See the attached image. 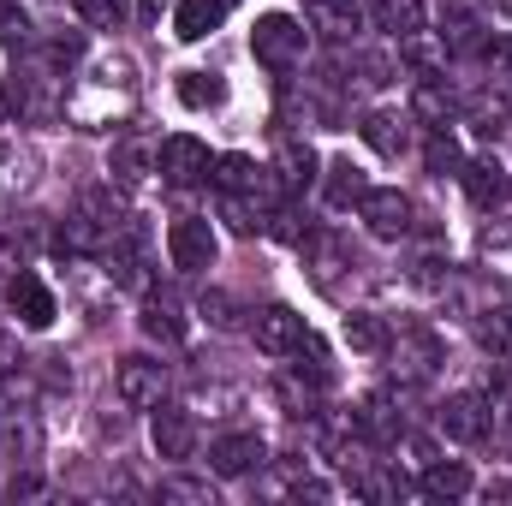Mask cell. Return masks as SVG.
Wrapping results in <instances>:
<instances>
[{
    "mask_svg": "<svg viewBox=\"0 0 512 506\" xmlns=\"http://www.w3.org/2000/svg\"><path fill=\"white\" fill-rule=\"evenodd\" d=\"M149 441H155L161 459H191V453H197V417H191L185 405H161V411L149 417Z\"/></svg>",
    "mask_w": 512,
    "mask_h": 506,
    "instance_id": "ba28073f",
    "label": "cell"
},
{
    "mask_svg": "<svg viewBox=\"0 0 512 506\" xmlns=\"http://www.w3.org/2000/svg\"><path fill=\"white\" fill-rule=\"evenodd\" d=\"M489 66H495L501 84H512V36H495V42H489Z\"/></svg>",
    "mask_w": 512,
    "mask_h": 506,
    "instance_id": "f35d334b",
    "label": "cell"
},
{
    "mask_svg": "<svg viewBox=\"0 0 512 506\" xmlns=\"http://www.w3.org/2000/svg\"><path fill=\"white\" fill-rule=\"evenodd\" d=\"M72 6H78V18L96 24V30H120L131 18V0H72Z\"/></svg>",
    "mask_w": 512,
    "mask_h": 506,
    "instance_id": "d6a6232c",
    "label": "cell"
},
{
    "mask_svg": "<svg viewBox=\"0 0 512 506\" xmlns=\"http://www.w3.org/2000/svg\"><path fill=\"white\" fill-rule=\"evenodd\" d=\"M203 310H209L215 328H233V298H203Z\"/></svg>",
    "mask_w": 512,
    "mask_h": 506,
    "instance_id": "60d3db41",
    "label": "cell"
},
{
    "mask_svg": "<svg viewBox=\"0 0 512 506\" xmlns=\"http://www.w3.org/2000/svg\"><path fill=\"white\" fill-rule=\"evenodd\" d=\"M358 215H364L370 239H382V245H399V239L411 233V221H417V209H411L405 191H376V185H370V197L358 203Z\"/></svg>",
    "mask_w": 512,
    "mask_h": 506,
    "instance_id": "5b68a950",
    "label": "cell"
},
{
    "mask_svg": "<svg viewBox=\"0 0 512 506\" xmlns=\"http://www.w3.org/2000/svg\"><path fill=\"white\" fill-rule=\"evenodd\" d=\"M227 6H233V0H179V12H173V36H179V42H203L209 30H221Z\"/></svg>",
    "mask_w": 512,
    "mask_h": 506,
    "instance_id": "d6986e66",
    "label": "cell"
},
{
    "mask_svg": "<svg viewBox=\"0 0 512 506\" xmlns=\"http://www.w3.org/2000/svg\"><path fill=\"white\" fill-rule=\"evenodd\" d=\"M143 334L149 340H161V346H179L185 340V304L173 298V292H143Z\"/></svg>",
    "mask_w": 512,
    "mask_h": 506,
    "instance_id": "5bb4252c",
    "label": "cell"
},
{
    "mask_svg": "<svg viewBox=\"0 0 512 506\" xmlns=\"http://www.w3.org/2000/svg\"><path fill=\"white\" fill-rule=\"evenodd\" d=\"M304 24L328 42H352L364 24V6L358 0H304Z\"/></svg>",
    "mask_w": 512,
    "mask_h": 506,
    "instance_id": "4fadbf2b",
    "label": "cell"
},
{
    "mask_svg": "<svg viewBox=\"0 0 512 506\" xmlns=\"http://www.w3.org/2000/svg\"><path fill=\"white\" fill-rule=\"evenodd\" d=\"M114 393H120L126 411H155L161 393H167V370L155 358H120L114 364Z\"/></svg>",
    "mask_w": 512,
    "mask_h": 506,
    "instance_id": "3957f363",
    "label": "cell"
},
{
    "mask_svg": "<svg viewBox=\"0 0 512 506\" xmlns=\"http://www.w3.org/2000/svg\"><path fill=\"white\" fill-rule=\"evenodd\" d=\"M12 108H18V102H12V90H6V84H0V126H6V120H12Z\"/></svg>",
    "mask_w": 512,
    "mask_h": 506,
    "instance_id": "b9f144b4",
    "label": "cell"
},
{
    "mask_svg": "<svg viewBox=\"0 0 512 506\" xmlns=\"http://www.w3.org/2000/svg\"><path fill=\"white\" fill-rule=\"evenodd\" d=\"M489 429H495V411H489L483 393H453V399L441 405V435H453V441H483Z\"/></svg>",
    "mask_w": 512,
    "mask_h": 506,
    "instance_id": "30bf717a",
    "label": "cell"
},
{
    "mask_svg": "<svg viewBox=\"0 0 512 506\" xmlns=\"http://www.w3.org/2000/svg\"><path fill=\"white\" fill-rule=\"evenodd\" d=\"M0 447H6L12 459H36V447H42L36 417H30V411H18V405H6V411H0Z\"/></svg>",
    "mask_w": 512,
    "mask_h": 506,
    "instance_id": "603a6c76",
    "label": "cell"
},
{
    "mask_svg": "<svg viewBox=\"0 0 512 506\" xmlns=\"http://www.w3.org/2000/svg\"><path fill=\"white\" fill-rule=\"evenodd\" d=\"M209 179H215L227 197H262V191H268V173L256 167L251 155H221V161L209 167Z\"/></svg>",
    "mask_w": 512,
    "mask_h": 506,
    "instance_id": "ac0fdd59",
    "label": "cell"
},
{
    "mask_svg": "<svg viewBox=\"0 0 512 506\" xmlns=\"http://www.w3.org/2000/svg\"><path fill=\"white\" fill-rule=\"evenodd\" d=\"M364 143H370V149H376V155H399V149H405V120H399V114H382V108H376V114H364Z\"/></svg>",
    "mask_w": 512,
    "mask_h": 506,
    "instance_id": "4316f807",
    "label": "cell"
},
{
    "mask_svg": "<svg viewBox=\"0 0 512 506\" xmlns=\"http://www.w3.org/2000/svg\"><path fill=\"white\" fill-rule=\"evenodd\" d=\"M387 352L399 358L393 370H399L405 381H429L435 370H441V364H447V352H441V340H435L429 328H405V334H399V340H393Z\"/></svg>",
    "mask_w": 512,
    "mask_h": 506,
    "instance_id": "52a82bcc",
    "label": "cell"
},
{
    "mask_svg": "<svg viewBox=\"0 0 512 506\" xmlns=\"http://www.w3.org/2000/svg\"><path fill=\"white\" fill-rule=\"evenodd\" d=\"M346 346L364 352V358H387V346H393L387 316H376V310H352V316H346Z\"/></svg>",
    "mask_w": 512,
    "mask_h": 506,
    "instance_id": "44dd1931",
    "label": "cell"
},
{
    "mask_svg": "<svg viewBox=\"0 0 512 506\" xmlns=\"http://www.w3.org/2000/svg\"><path fill=\"white\" fill-rule=\"evenodd\" d=\"M149 167H155V149H149V143H137V137H120V143H114V155H108V173H114L120 185H137Z\"/></svg>",
    "mask_w": 512,
    "mask_h": 506,
    "instance_id": "484cf974",
    "label": "cell"
},
{
    "mask_svg": "<svg viewBox=\"0 0 512 506\" xmlns=\"http://www.w3.org/2000/svg\"><path fill=\"white\" fill-rule=\"evenodd\" d=\"M78 54H84V36H78V30H66V36H54V42H48V60H54L60 72H66Z\"/></svg>",
    "mask_w": 512,
    "mask_h": 506,
    "instance_id": "8d00e7d4",
    "label": "cell"
},
{
    "mask_svg": "<svg viewBox=\"0 0 512 506\" xmlns=\"http://www.w3.org/2000/svg\"><path fill=\"white\" fill-rule=\"evenodd\" d=\"M209 149L191 137V131H179V137H161V149H155V173L167 179V185H197V179H209Z\"/></svg>",
    "mask_w": 512,
    "mask_h": 506,
    "instance_id": "277c9868",
    "label": "cell"
},
{
    "mask_svg": "<svg viewBox=\"0 0 512 506\" xmlns=\"http://www.w3.org/2000/svg\"><path fill=\"white\" fill-rule=\"evenodd\" d=\"M155 495H161V501H185V506H215V489H209L203 477H161Z\"/></svg>",
    "mask_w": 512,
    "mask_h": 506,
    "instance_id": "836d02e7",
    "label": "cell"
},
{
    "mask_svg": "<svg viewBox=\"0 0 512 506\" xmlns=\"http://www.w3.org/2000/svg\"><path fill=\"white\" fill-rule=\"evenodd\" d=\"M304 316L292 310V304H262L251 316V340H256V352H268V358H286V352H298L304 346Z\"/></svg>",
    "mask_w": 512,
    "mask_h": 506,
    "instance_id": "7a4b0ae2",
    "label": "cell"
},
{
    "mask_svg": "<svg viewBox=\"0 0 512 506\" xmlns=\"http://www.w3.org/2000/svg\"><path fill=\"white\" fill-rule=\"evenodd\" d=\"M477 340H483V352L512 358V304H495V310L477 316Z\"/></svg>",
    "mask_w": 512,
    "mask_h": 506,
    "instance_id": "83f0119b",
    "label": "cell"
},
{
    "mask_svg": "<svg viewBox=\"0 0 512 506\" xmlns=\"http://www.w3.org/2000/svg\"><path fill=\"white\" fill-rule=\"evenodd\" d=\"M251 54L268 66V72H292L304 60V18L292 12H262L251 30Z\"/></svg>",
    "mask_w": 512,
    "mask_h": 506,
    "instance_id": "6da1fadb",
    "label": "cell"
},
{
    "mask_svg": "<svg viewBox=\"0 0 512 506\" xmlns=\"http://www.w3.org/2000/svg\"><path fill=\"white\" fill-rule=\"evenodd\" d=\"M322 191H328V209H358V203L370 197V179H364V167H358L352 155H340V161H328Z\"/></svg>",
    "mask_w": 512,
    "mask_h": 506,
    "instance_id": "9a60e30c",
    "label": "cell"
},
{
    "mask_svg": "<svg viewBox=\"0 0 512 506\" xmlns=\"http://www.w3.org/2000/svg\"><path fill=\"white\" fill-rule=\"evenodd\" d=\"M352 429H358V441H399V435H405V417L393 411V393H370V399L358 405Z\"/></svg>",
    "mask_w": 512,
    "mask_h": 506,
    "instance_id": "e0dca14e",
    "label": "cell"
},
{
    "mask_svg": "<svg viewBox=\"0 0 512 506\" xmlns=\"http://www.w3.org/2000/svg\"><path fill=\"white\" fill-rule=\"evenodd\" d=\"M376 30L387 36H411L417 30V0H370V12H364Z\"/></svg>",
    "mask_w": 512,
    "mask_h": 506,
    "instance_id": "f546056e",
    "label": "cell"
},
{
    "mask_svg": "<svg viewBox=\"0 0 512 506\" xmlns=\"http://www.w3.org/2000/svg\"><path fill=\"white\" fill-rule=\"evenodd\" d=\"M6 245H12V256H36V245H42V233H36V227L24 221V227H12V233H6Z\"/></svg>",
    "mask_w": 512,
    "mask_h": 506,
    "instance_id": "ab89813d",
    "label": "cell"
},
{
    "mask_svg": "<svg viewBox=\"0 0 512 506\" xmlns=\"http://www.w3.org/2000/svg\"><path fill=\"white\" fill-rule=\"evenodd\" d=\"M399 54L417 66V78H435V72L447 66V42H441V36H429L423 24H417L411 36H399Z\"/></svg>",
    "mask_w": 512,
    "mask_h": 506,
    "instance_id": "cb8c5ba5",
    "label": "cell"
},
{
    "mask_svg": "<svg viewBox=\"0 0 512 506\" xmlns=\"http://www.w3.org/2000/svg\"><path fill=\"white\" fill-rule=\"evenodd\" d=\"M453 90H447V78L435 72V78H417V90H411V120L417 126H429V131H441L447 120H453Z\"/></svg>",
    "mask_w": 512,
    "mask_h": 506,
    "instance_id": "2e32d148",
    "label": "cell"
},
{
    "mask_svg": "<svg viewBox=\"0 0 512 506\" xmlns=\"http://www.w3.org/2000/svg\"><path fill=\"white\" fill-rule=\"evenodd\" d=\"M423 161H429V173H441V179L453 173V179H459V167H465V149L453 143V131L441 126V131H429V143H423Z\"/></svg>",
    "mask_w": 512,
    "mask_h": 506,
    "instance_id": "4dcf8cb0",
    "label": "cell"
},
{
    "mask_svg": "<svg viewBox=\"0 0 512 506\" xmlns=\"http://www.w3.org/2000/svg\"><path fill=\"white\" fill-rule=\"evenodd\" d=\"M322 387H328V381H304V376H280L274 381V393H280V405H286V411H292V417H316V399H322Z\"/></svg>",
    "mask_w": 512,
    "mask_h": 506,
    "instance_id": "f1b7e54d",
    "label": "cell"
},
{
    "mask_svg": "<svg viewBox=\"0 0 512 506\" xmlns=\"http://www.w3.org/2000/svg\"><path fill=\"white\" fill-rule=\"evenodd\" d=\"M477 483H471V471L459 465V459H429L423 465V495L429 501H465Z\"/></svg>",
    "mask_w": 512,
    "mask_h": 506,
    "instance_id": "ffe728a7",
    "label": "cell"
},
{
    "mask_svg": "<svg viewBox=\"0 0 512 506\" xmlns=\"http://www.w3.org/2000/svg\"><path fill=\"white\" fill-rule=\"evenodd\" d=\"M507 120H512V96H477L471 102V131L477 137H495Z\"/></svg>",
    "mask_w": 512,
    "mask_h": 506,
    "instance_id": "1f68e13d",
    "label": "cell"
},
{
    "mask_svg": "<svg viewBox=\"0 0 512 506\" xmlns=\"http://www.w3.org/2000/svg\"><path fill=\"white\" fill-rule=\"evenodd\" d=\"M179 102L185 108H221L227 102V78L221 72H203V66L197 72H179Z\"/></svg>",
    "mask_w": 512,
    "mask_h": 506,
    "instance_id": "d4e9b609",
    "label": "cell"
},
{
    "mask_svg": "<svg viewBox=\"0 0 512 506\" xmlns=\"http://www.w3.org/2000/svg\"><path fill=\"white\" fill-rule=\"evenodd\" d=\"M274 173H280V185H286V191H304V185L316 179V149H310L304 137H280Z\"/></svg>",
    "mask_w": 512,
    "mask_h": 506,
    "instance_id": "7402d4cb",
    "label": "cell"
},
{
    "mask_svg": "<svg viewBox=\"0 0 512 506\" xmlns=\"http://www.w3.org/2000/svg\"><path fill=\"white\" fill-rule=\"evenodd\" d=\"M483 495H489V501H512V483H489Z\"/></svg>",
    "mask_w": 512,
    "mask_h": 506,
    "instance_id": "7bdbcfd3",
    "label": "cell"
},
{
    "mask_svg": "<svg viewBox=\"0 0 512 506\" xmlns=\"http://www.w3.org/2000/svg\"><path fill=\"white\" fill-rule=\"evenodd\" d=\"M495 6H501V12H507V18H512V0H495Z\"/></svg>",
    "mask_w": 512,
    "mask_h": 506,
    "instance_id": "ee69618b",
    "label": "cell"
},
{
    "mask_svg": "<svg viewBox=\"0 0 512 506\" xmlns=\"http://www.w3.org/2000/svg\"><path fill=\"white\" fill-rule=\"evenodd\" d=\"M459 185H465V197H471L477 209H489V215H495V209H507V197H512L507 167H501V161H489V155H483V161H465V167H459Z\"/></svg>",
    "mask_w": 512,
    "mask_h": 506,
    "instance_id": "8fae6325",
    "label": "cell"
},
{
    "mask_svg": "<svg viewBox=\"0 0 512 506\" xmlns=\"http://www.w3.org/2000/svg\"><path fill=\"white\" fill-rule=\"evenodd\" d=\"M6 304H12V316H18L24 328H48V322H54V292H48L30 268H18V274H12Z\"/></svg>",
    "mask_w": 512,
    "mask_h": 506,
    "instance_id": "7c38bea8",
    "label": "cell"
},
{
    "mask_svg": "<svg viewBox=\"0 0 512 506\" xmlns=\"http://www.w3.org/2000/svg\"><path fill=\"white\" fill-rule=\"evenodd\" d=\"M167 256H173L179 274H203V268H215V233H209V221L179 215V221L167 227Z\"/></svg>",
    "mask_w": 512,
    "mask_h": 506,
    "instance_id": "8992f818",
    "label": "cell"
},
{
    "mask_svg": "<svg viewBox=\"0 0 512 506\" xmlns=\"http://www.w3.org/2000/svg\"><path fill=\"white\" fill-rule=\"evenodd\" d=\"M477 251H483V262H489L495 274H512V221H495Z\"/></svg>",
    "mask_w": 512,
    "mask_h": 506,
    "instance_id": "e575fe53",
    "label": "cell"
},
{
    "mask_svg": "<svg viewBox=\"0 0 512 506\" xmlns=\"http://www.w3.org/2000/svg\"><path fill=\"white\" fill-rule=\"evenodd\" d=\"M262 459H268V441L251 435V429L221 435V441L209 447V471H215V477H251V471H262Z\"/></svg>",
    "mask_w": 512,
    "mask_h": 506,
    "instance_id": "9c48e42d",
    "label": "cell"
},
{
    "mask_svg": "<svg viewBox=\"0 0 512 506\" xmlns=\"http://www.w3.org/2000/svg\"><path fill=\"white\" fill-rule=\"evenodd\" d=\"M18 36H24V6L0 0V42H18Z\"/></svg>",
    "mask_w": 512,
    "mask_h": 506,
    "instance_id": "74e56055",
    "label": "cell"
},
{
    "mask_svg": "<svg viewBox=\"0 0 512 506\" xmlns=\"http://www.w3.org/2000/svg\"><path fill=\"white\" fill-rule=\"evenodd\" d=\"M262 227H268L274 239H286V245H304V227H298V209H286V203H280V209H274V215H268Z\"/></svg>",
    "mask_w": 512,
    "mask_h": 506,
    "instance_id": "d590c367",
    "label": "cell"
}]
</instances>
